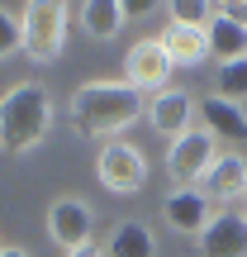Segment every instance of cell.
I'll return each instance as SVG.
<instances>
[{
    "mask_svg": "<svg viewBox=\"0 0 247 257\" xmlns=\"http://www.w3.org/2000/svg\"><path fill=\"white\" fill-rule=\"evenodd\" d=\"M219 15H223V19H233V24H242V29H247V0H223V5H219Z\"/></svg>",
    "mask_w": 247,
    "mask_h": 257,
    "instance_id": "cell-20",
    "label": "cell"
},
{
    "mask_svg": "<svg viewBox=\"0 0 247 257\" xmlns=\"http://www.w3.org/2000/svg\"><path fill=\"white\" fill-rule=\"evenodd\" d=\"M105 252L110 257H157V233L147 229L143 219H128V224H119V229L110 233Z\"/></svg>",
    "mask_w": 247,
    "mask_h": 257,
    "instance_id": "cell-15",
    "label": "cell"
},
{
    "mask_svg": "<svg viewBox=\"0 0 247 257\" xmlns=\"http://www.w3.org/2000/svg\"><path fill=\"white\" fill-rule=\"evenodd\" d=\"M195 243H200V257H247V214L219 210Z\"/></svg>",
    "mask_w": 247,
    "mask_h": 257,
    "instance_id": "cell-11",
    "label": "cell"
},
{
    "mask_svg": "<svg viewBox=\"0 0 247 257\" xmlns=\"http://www.w3.org/2000/svg\"><path fill=\"white\" fill-rule=\"evenodd\" d=\"M200 128L214 134V143H247V110L233 100H219L209 91L200 100Z\"/></svg>",
    "mask_w": 247,
    "mask_h": 257,
    "instance_id": "cell-12",
    "label": "cell"
},
{
    "mask_svg": "<svg viewBox=\"0 0 247 257\" xmlns=\"http://www.w3.org/2000/svg\"><path fill=\"white\" fill-rule=\"evenodd\" d=\"M171 76H176V62L166 57V48H162V38H157V34L152 38H138V43L124 53V81L133 86L138 95L166 91Z\"/></svg>",
    "mask_w": 247,
    "mask_h": 257,
    "instance_id": "cell-4",
    "label": "cell"
},
{
    "mask_svg": "<svg viewBox=\"0 0 247 257\" xmlns=\"http://www.w3.org/2000/svg\"><path fill=\"white\" fill-rule=\"evenodd\" d=\"M214 157H219L214 134H204V128L195 124L190 134H181L176 143H166V176H171L176 186H200V176L209 172Z\"/></svg>",
    "mask_w": 247,
    "mask_h": 257,
    "instance_id": "cell-6",
    "label": "cell"
},
{
    "mask_svg": "<svg viewBox=\"0 0 247 257\" xmlns=\"http://www.w3.org/2000/svg\"><path fill=\"white\" fill-rule=\"evenodd\" d=\"M242 214H247V195H242Z\"/></svg>",
    "mask_w": 247,
    "mask_h": 257,
    "instance_id": "cell-23",
    "label": "cell"
},
{
    "mask_svg": "<svg viewBox=\"0 0 247 257\" xmlns=\"http://www.w3.org/2000/svg\"><path fill=\"white\" fill-rule=\"evenodd\" d=\"M195 119H200V100H195L185 86H166V91H157L152 100H147V124L162 138H171V143L181 134H190Z\"/></svg>",
    "mask_w": 247,
    "mask_h": 257,
    "instance_id": "cell-8",
    "label": "cell"
},
{
    "mask_svg": "<svg viewBox=\"0 0 247 257\" xmlns=\"http://www.w3.org/2000/svg\"><path fill=\"white\" fill-rule=\"evenodd\" d=\"M48 128H53V91L43 81H15L0 95V153H34Z\"/></svg>",
    "mask_w": 247,
    "mask_h": 257,
    "instance_id": "cell-2",
    "label": "cell"
},
{
    "mask_svg": "<svg viewBox=\"0 0 247 257\" xmlns=\"http://www.w3.org/2000/svg\"><path fill=\"white\" fill-rule=\"evenodd\" d=\"M209 57H219V62L247 57V29L233 24V19H223V15H214V24H209Z\"/></svg>",
    "mask_w": 247,
    "mask_h": 257,
    "instance_id": "cell-16",
    "label": "cell"
},
{
    "mask_svg": "<svg viewBox=\"0 0 247 257\" xmlns=\"http://www.w3.org/2000/svg\"><path fill=\"white\" fill-rule=\"evenodd\" d=\"M67 19H72V10L57 5V0L24 5L19 10V34H24V48L19 53L34 57V62H57L67 53Z\"/></svg>",
    "mask_w": 247,
    "mask_h": 257,
    "instance_id": "cell-3",
    "label": "cell"
},
{
    "mask_svg": "<svg viewBox=\"0 0 247 257\" xmlns=\"http://www.w3.org/2000/svg\"><path fill=\"white\" fill-rule=\"evenodd\" d=\"M0 248H5V243H0Z\"/></svg>",
    "mask_w": 247,
    "mask_h": 257,
    "instance_id": "cell-24",
    "label": "cell"
},
{
    "mask_svg": "<svg viewBox=\"0 0 247 257\" xmlns=\"http://www.w3.org/2000/svg\"><path fill=\"white\" fill-rule=\"evenodd\" d=\"M214 214H219V205H214L209 195H200L195 186H176V191L162 200L166 229H171V233H185V238H200V233L209 229Z\"/></svg>",
    "mask_w": 247,
    "mask_h": 257,
    "instance_id": "cell-9",
    "label": "cell"
},
{
    "mask_svg": "<svg viewBox=\"0 0 247 257\" xmlns=\"http://www.w3.org/2000/svg\"><path fill=\"white\" fill-rule=\"evenodd\" d=\"M95 176L114 195H138L147 186V157L133 143H105L95 153Z\"/></svg>",
    "mask_w": 247,
    "mask_h": 257,
    "instance_id": "cell-5",
    "label": "cell"
},
{
    "mask_svg": "<svg viewBox=\"0 0 247 257\" xmlns=\"http://www.w3.org/2000/svg\"><path fill=\"white\" fill-rule=\"evenodd\" d=\"M62 257H110L105 248H95V243H86V248H76V252H62Z\"/></svg>",
    "mask_w": 247,
    "mask_h": 257,
    "instance_id": "cell-21",
    "label": "cell"
},
{
    "mask_svg": "<svg viewBox=\"0 0 247 257\" xmlns=\"http://www.w3.org/2000/svg\"><path fill=\"white\" fill-rule=\"evenodd\" d=\"M157 38H162L166 57H171L176 67H200V62H209V29H195V24H176V19H166Z\"/></svg>",
    "mask_w": 247,
    "mask_h": 257,
    "instance_id": "cell-13",
    "label": "cell"
},
{
    "mask_svg": "<svg viewBox=\"0 0 247 257\" xmlns=\"http://www.w3.org/2000/svg\"><path fill=\"white\" fill-rule=\"evenodd\" d=\"M91 233H95V210L81 200V195H57V200L48 205V238H53L62 252L86 248Z\"/></svg>",
    "mask_w": 247,
    "mask_h": 257,
    "instance_id": "cell-7",
    "label": "cell"
},
{
    "mask_svg": "<svg viewBox=\"0 0 247 257\" xmlns=\"http://www.w3.org/2000/svg\"><path fill=\"white\" fill-rule=\"evenodd\" d=\"M124 19H128L124 0H86V5H76V24L91 38H114L124 29Z\"/></svg>",
    "mask_w": 247,
    "mask_h": 257,
    "instance_id": "cell-14",
    "label": "cell"
},
{
    "mask_svg": "<svg viewBox=\"0 0 247 257\" xmlns=\"http://www.w3.org/2000/svg\"><path fill=\"white\" fill-rule=\"evenodd\" d=\"M19 48H24V34H19V15L0 10V62H5V57H15Z\"/></svg>",
    "mask_w": 247,
    "mask_h": 257,
    "instance_id": "cell-19",
    "label": "cell"
},
{
    "mask_svg": "<svg viewBox=\"0 0 247 257\" xmlns=\"http://www.w3.org/2000/svg\"><path fill=\"white\" fill-rule=\"evenodd\" d=\"M0 257H34L29 248H0Z\"/></svg>",
    "mask_w": 247,
    "mask_h": 257,
    "instance_id": "cell-22",
    "label": "cell"
},
{
    "mask_svg": "<svg viewBox=\"0 0 247 257\" xmlns=\"http://www.w3.org/2000/svg\"><path fill=\"white\" fill-rule=\"evenodd\" d=\"M219 5H204V0H185V5H171V19L176 24H195V29H209Z\"/></svg>",
    "mask_w": 247,
    "mask_h": 257,
    "instance_id": "cell-18",
    "label": "cell"
},
{
    "mask_svg": "<svg viewBox=\"0 0 247 257\" xmlns=\"http://www.w3.org/2000/svg\"><path fill=\"white\" fill-rule=\"evenodd\" d=\"M214 95H219V100H233V105L247 100V57L219 62V72H214Z\"/></svg>",
    "mask_w": 247,
    "mask_h": 257,
    "instance_id": "cell-17",
    "label": "cell"
},
{
    "mask_svg": "<svg viewBox=\"0 0 247 257\" xmlns=\"http://www.w3.org/2000/svg\"><path fill=\"white\" fill-rule=\"evenodd\" d=\"M200 195H209L214 205H233V200H242L247 195V157L242 153H219L209 162V172L200 176V186H195Z\"/></svg>",
    "mask_w": 247,
    "mask_h": 257,
    "instance_id": "cell-10",
    "label": "cell"
},
{
    "mask_svg": "<svg viewBox=\"0 0 247 257\" xmlns=\"http://www.w3.org/2000/svg\"><path fill=\"white\" fill-rule=\"evenodd\" d=\"M143 95L128 81H86L67 100V119L81 138H119L124 128L143 119Z\"/></svg>",
    "mask_w": 247,
    "mask_h": 257,
    "instance_id": "cell-1",
    "label": "cell"
}]
</instances>
